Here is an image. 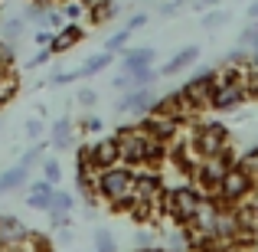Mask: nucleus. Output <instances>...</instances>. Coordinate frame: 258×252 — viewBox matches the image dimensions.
Masks as SVG:
<instances>
[{"label": "nucleus", "mask_w": 258, "mask_h": 252, "mask_svg": "<svg viewBox=\"0 0 258 252\" xmlns=\"http://www.w3.org/2000/svg\"><path fill=\"white\" fill-rule=\"evenodd\" d=\"M131 187H134V170L124 164L108 167L98 174V200H105L114 213H127L131 210V203H134Z\"/></svg>", "instance_id": "f257e3e1"}, {"label": "nucleus", "mask_w": 258, "mask_h": 252, "mask_svg": "<svg viewBox=\"0 0 258 252\" xmlns=\"http://www.w3.org/2000/svg\"><path fill=\"white\" fill-rule=\"evenodd\" d=\"M186 141L193 147V154L203 161V158H216V154L229 151L232 147V131L222 121H196Z\"/></svg>", "instance_id": "f03ea898"}, {"label": "nucleus", "mask_w": 258, "mask_h": 252, "mask_svg": "<svg viewBox=\"0 0 258 252\" xmlns=\"http://www.w3.org/2000/svg\"><path fill=\"white\" fill-rule=\"evenodd\" d=\"M255 193H258V183L252 180V174H245V170L235 164V167H229L226 177L219 180L213 200H219L222 207H242V203H248Z\"/></svg>", "instance_id": "7ed1b4c3"}, {"label": "nucleus", "mask_w": 258, "mask_h": 252, "mask_svg": "<svg viewBox=\"0 0 258 252\" xmlns=\"http://www.w3.org/2000/svg\"><path fill=\"white\" fill-rule=\"evenodd\" d=\"M118 147H121V164L124 167H141L147 164V131L134 121V125L121 128L118 134Z\"/></svg>", "instance_id": "20e7f679"}, {"label": "nucleus", "mask_w": 258, "mask_h": 252, "mask_svg": "<svg viewBox=\"0 0 258 252\" xmlns=\"http://www.w3.org/2000/svg\"><path fill=\"white\" fill-rule=\"evenodd\" d=\"M245 82H248V79H242V82L219 79V72H216V88H213V95H209V108H213V112H232V108L245 105V102H248Z\"/></svg>", "instance_id": "39448f33"}, {"label": "nucleus", "mask_w": 258, "mask_h": 252, "mask_svg": "<svg viewBox=\"0 0 258 252\" xmlns=\"http://www.w3.org/2000/svg\"><path fill=\"white\" fill-rule=\"evenodd\" d=\"M164 177L157 170H134V187H131V196L141 203H154L157 207L160 196H164Z\"/></svg>", "instance_id": "423d86ee"}, {"label": "nucleus", "mask_w": 258, "mask_h": 252, "mask_svg": "<svg viewBox=\"0 0 258 252\" xmlns=\"http://www.w3.org/2000/svg\"><path fill=\"white\" fill-rule=\"evenodd\" d=\"M154 105H157V95L147 85V88H131V92H124V98L114 105V112L118 115H138V121H141L154 112Z\"/></svg>", "instance_id": "0eeeda50"}, {"label": "nucleus", "mask_w": 258, "mask_h": 252, "mask_svg": "<svg viewBox=\"0 0 258 252\" xmlns=\"http://www.w3.org/2000/svg\"><path fill=\"white\" fill-rule=\"evenodd\" d=\"M88 161L92 167L98 170H108V167H118L121 164V147H118V138H98L92 147H88Z\"/></svg>", "instance_id": "6e6552de"}, {"label": "nucleus", "mask_w": 258, "mask_h": 252, "mask_svg": "<svg viewBox=\"0 0 258 252\" xmlns=\"http://www.w3.org/2000/svg\"><path fill=\"white\" fill-rule=\"evenodd\" d=\"M196 59H200V46H186V49H180V53H176L170 63H164V66H160V76H176V72L189 69V66H193Z\"/></svg>", "instance_id": "1a4fd4ad"}, {"label": "nucleus", "mask_w": 258, "mask_h": 252, "mask_svg": "<svg viewBox=\"0 0 258 252\" xmlns=\"http://www.w3.org/2000/svg\"><path fill=\"white\" fill-rule=\"evenodd\" d=\"M52 183L49 180H36V183H30V193H26V207H33V210H49V203H52Z\"/></svg>", "instance_id": "9d476101"}, {"label": "nucleus", "mask_w": 258, "mask_h": 252, "mask_svg": "<svg viewBox=\"0 0 258 252\" xmlns=\"http://www.w3.org/2000/svg\"><path fill=\"white\" fill-rule=\"evenodd\" d=\"M151 63H154V49H151V46H141V49H127L124 56H121V66H124V72L151 69Z\"/></svg>", "instance_id": "9b49d317"}, {"label": "nucleus", "mask_w": 258, "mask_h": 252, "mask_svg": "<svg viewBox=\"0 0 258 252\" xmlns=\"http://www.w3.org/2000/svg\"><path fill=\"white\" fill-rule=\"evenodd\" d=\"M26 177H30V167L23 164H13L7 167L4 174H0V193H10V190H20L26 183Z\"/></svg>", "instance_id": "f8f14e48"}, {"label": "nucleus", "mask_w": 258, "mask_h": 252, "mask_svg": "<svg viewBox=\"0 0 258 252\" xmlns=\"http://www.w3.org/2000/svg\"><path fill=\"white\" fill-rule=\"evenodd\" d=\"M79 39H82V30H79V26H66L62 33H56V36H52L49 53H66V49H72Z\"/></svg>", "instance_id": "ddd939ff"}, {"label": "nucleus", "mask_w": 258, "mask_h": 252, "mask_svg": "<svg viewBox=\"0 0 258 252\" xmlns=\"http://www.w3.org/2000/svg\"><path fill=\"white\" fill-rule=\"evenodd\" d=\"M239 46H242V49H248V53H255V49H258V20H252V23L242 30Z\"/></svg>", "instance_id": "4468645a"}, {"label": "nucleus", "mask_w": 258, "mask_h": 252, "mask_svg": "<svg viewBox=\"0 0 258 252\" xmlns=\"http://www.w3.org/2000/svg\"><path fill=\"white\" fill-rule=\"evenodd\" d=\"M108 66H111V53H98V56H92V59L82 66V76H95V72L108 69Z\"/></svg>", "instance_id": "2eb2a0df"}, {"label": "nucleus", "mask_w": 258, "mask_h": 252, "mask_svg": "<svg viewBox=\"0 0 258 252\" xmlns=\"http://www.w3.org/2000/svg\"><path fill=\"white\" fill-rule=\"evenodd\" d=\"M95 252H118V242H114V236L108 233V229H95Z\"/></svg>", "instance_id": "dca6fc26"}, {"label": "nucleus", "mask_w": 258, "mask_h": 252, "mask_svg": "<svg viewBox=\"0 0 258 252\" xmlns=\"http://www.w3.org/2000/svg\"><path fill=\"white\" fill-rule=\"evenodd\" d=\"M43 180H49L52 187L62 180V167H59V161H56V158H46V161H43Z\"/></svg>", "instance_id": "f3484780"}, {"label": "nucleus", "mask_w": 258, "mask_h": 252, "mask_svg": "<svg viewBox=\"0 0 258 252\" xmlns=\"http://www.w3.org/2000/svg\"><path fill=\"white\" fill-rule=\"evenodd\" d=\"M72 207H76V200H72L69 193H62V190H52V203H49V210H59V213H69Z\"/></svg>", "instance_id": "a211bd4d"}, {"label": "nucleus", "mask_w": 258, "mask_h": 252, "mask_svg": "<svg viewBox=\"0 0 258 252\" xmlns=\"http://www.w3.org/2000/svg\"><path fill=\"white\" fill-rule=\"evenodd\" d=\"M127 36H131V30H121V33H114V36L105 43V53H118V49H124Z\"/></svg>", "instance_id": "6ab92c4d"}, {"label": "nucleus", "mask_w": 258, "mask_h": 252, "mask_svg": "<svg viewBox=\"0 0 258 252\" xmlns=\"http://www.w3.org/2000/svg\"><path fill=\"white\" fill-rule=\"evenodd\" d=\"M226 20H229L226 10H213V13H206V17H203V26H206V30H216V26H222Z\"/></svg>", "instance_id": "aec40b11"}, {"label": "nucleus", "mask_w": 258, "mask_h": 252, "mask_svg": "<svg viewBox=\"0 0 258 252\" xmlns=\"http://www.w3.org/2000/svg\"><path fill=\"white\" fill-rule=\"evenodd\" d=\"M49 226L52 229H69L72 226V216L69 213H59V210H49Z\"/></svg>", "instance_id": "412c9836"}, {"label": "nucleus", "mask_w": 258, "mask_h": 252, "mask_svg": "<svg viewBox=\"0 0 258 252\" xmlns=\"http://www.w3.org/2000/svg\"><path fill=\"white\" fill-rule=\"evenodd\" d=\"M43 154H46V144H36V147H33V151H26V154H23V158H20V164H23V167H30V170H33V167H36V161H39V158H43Z\"/></svg>", "instance_id": "4be33fe9"}, {"label": "nucleus", "mask_w": 258, "mask_h": 252, "mask_svg": "<svg viewBox=\"0 0 258 252\" xmlns=\"http://www.w3.org/2000/svg\"><path fill=\"white\" fill-rule=\"evenodd\" d=\"M26 138H30V141H39V138H43V121H39V118L26 121Z\"/></svg>", "instance_id": "5701e85b"}, {"label": "nucleus", "mask_w": 258, "mask_h": 252, "mask_svg": "<svg viewBox=\"0 0 258 252\" xmlns=\"http://www.w3.org/2000/svg\"><path fill=\"white\" fill-rule=\"evenodd\" d=\"M95 102H98V92H92V88H82V92H79V105L82 108H92Z\"/></svg>", "instance_id": "b1692460"}, {"label": "nucleus", "mask_w": 258, "mask_h": 252, "mask_svg": "<svg viewBox=\"0 0 258 252\" xmlns=\"http://www.w3.org/2000/svg\"><path fill=\"white\" fill-rule=\"evenodd\" d=\"M20 30H23V23H20V20H10V23L4 26V36L13 39V36H20Z\"/></svg>", "instance_id": "393cba45"}, {"label": "nucleus", "mask_w": 258, "mask_h": 252, "mask_svg": "<svg viewBox=\"0 0 258 252\" xmlns=\"http://www.w3.org/2000/svg\"><path fill=\"white\" fill-rule=\"evenodd\" d=\"M144 23H147V17H144V13H138V17H131V20H127V30L134 33L138 26H144Z\"/></svg>", "instance_id": "a878e982"}, {"label": "nucleus", "mask_w": 258, "mask_h": 252, "mask_svg": "<svg viewBox=\"0 0 258 252\" xmlns=\"http://www.w3.org/2000/svg\"><path fill=\"white\" fill-rule=\"evenodd\" d=\"M36 43H39V46H46V49H49V43H52V33H49V30L36 33Z\"/></svg>", "instance_id": "bb28decb"}, {"label": "nucleus", "mask_w": 258, "mask_h": 252, "mask_svg": "<svg viewBox=\"0 0 258 252\" xmlns=\"http://www.w3.org/2000/svg\"><path fill=\"white\" fill-rule=\"evenodd\" d=\"M85 131H101V118H88L85 121Z\"/></svg>", "instance_id": "cd10ccee"}, {"label": "nucleus", "mask_w": 258, "mask_h": 252, "mask_svg": "<svg viewBox=\"0 0 258 252\" xmlns=\"http://www.w3.org/2000/svg\"><path fill=\"white\" fill-rule=\"evenodd\" d=\"M46 59H49V49H43V53H39V56H36V59H30V66H43V63H46Z\"/></svg>", "instance_id": "c85d7f7f"}, {"label": "nucleus", "mask_w": 258, "mask_h": 252, "mask_svg": "<svg viewBox=\"0 0 258 252\" xmlns=\"http://www.w3.org/2000/svg\"><path fill=\"white\" fill-rule=\"evenodd\" d=\"M79 10H82L79 4H69V7H66V17H72V20H76V17H79Z\"/></svg>", "instance_id": "c756f323"}, {"label": "nucleus", "mask_w": 258, "mask_h": 252, "mask_svg": "<svg viewBox=\"0 0 258 252\" xmlns=\"http://www.w3.org/2000/svg\"><path fill=\"white\" fill-rule=\"evenodd\" d=\"M248 17H252V20H258V0H255L252 7H248Z\"/></svg>", "instance_id": "7c9ffc66"}]
</instances>
